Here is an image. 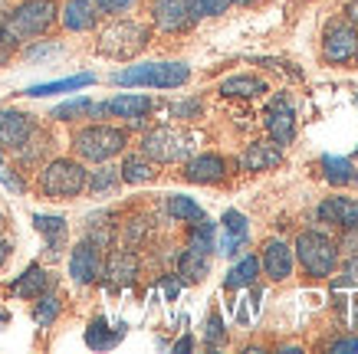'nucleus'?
Returning <instances> with one entry per match:
<instances>
[{"mask_svg":"<svg viewBox=\"0 0 358 354\" xmlns=\"http://www.w3.org/2000/svg\"><path fill=\"white\" fill-rule=\"evenodd\" d=\"M56 20H59V0H20L0 23V56L50 33Z\"/></svg>","mask_w":358,"mask_h":354,"instance_id":"obj_1","label":"nucleus"},{"mask_svg":"<svg viewBox=\"0 0 358 354\" xmlns=\"http://www.w3.org/2000/svg\"><path fill=\"white\" fill-rule=\"evenodd\" d=\"M293 256L299 259L303 272L309 276L313 282H322V279H332L338 269V246L336 239L322 230H306V233L296 236L293 243Z\"/></svg>","mask_w":358,"mask_h":354,"instance_id":"obj_2","label":"nucleus"},{"mask_svg":"<svg viewBox=\"0 0 358 354\" xmlns=\"http://www.w3.org/2000/svg\"><path fill=\"white\" fill-rule=\"evenodd\" d=\"M152 43V27L141 20H112L109 27L99 30V43L96 50L109 59H135L138 53H145Z\"/></svg>","mask_w":358,"mask_h":354,"instance_id":"obj_3","label":"nucleus"},{"mask_svg":"<svg viewBox=\"0 0 358 354\" xmlns=\"http://www.w3.org/2000/svg\"><path fill=\"white\" fill-rule=\"evenodd\" d=\"M125 148H129V131L119 128V125H86V128L73 131V151H76L79 161H112Z\"/></svg>","mask_w":358,"mask_h":354,"instance_id":"obj_4","label":"nucleus"},{"mask_svg":"<svg viewBox=\"0 0 358 354\" xmlns=\"http://www.w3.org/2000/svg\"><path fill=\"white\" fill-rule=\"evenodd\" d=\"M89 171L76 158H53L43 164V171L36 177V191L43 193L46 200H76L79 193L86 191Z\"/></svg>","mask_w":358,"mask_h":354,"instance_id":"obj_5","label":"nucleus"},{"mask_svg":"<svg viewBox=\"0 0 358 354\" xmlns=\"http://www.w3.org/2000/svg\"><path fill=\"white\" fill-rule=\"evenodd\" d=\"M191 79L187 63H138L112 73L115 86H145V89H181Z\"/></svg>","mask_w":358,"mask_h":354,"instance_id":"obj_6","label":"nucleus"},{"mask_svg":"<svg viewBox=\"0 0 358 354\" xmlns=\"http://www.w3.org/2000/svg\"><path fill=\"white\" fill-rule=\"evenodd\" d=\"M141 154L155 164H178L194 154V135H187L171 125H158L148 135H141Z\"/></svg>","mask_w":358,"mask_h":354,"instance_id":"obj_7","label":"nucleus"},{"mask_svg":"<svg viewBox=\"0 0 358 354\" xmlns=\"http://www.w3.org/2000/svg\"><path fill=\"white\" fill-rule=\"evenodd\" d=\"M358 56V27L348 17H332L322 30V59L332 66H348Z\"/></svg>","mask_w":358,"mask_h":354,"instance_id":"obj_8","label":"nucleus"},{"mask_svg":"<svg viewBox=\"0 0 358 354\" xmlns=\"http://www.w3.org/2000/svg\"><path fill=\"white\" fill-rule=\"evenodd\" d=\"M138 253L131 246H115L109 256L102 259V276L99 279L106 282V289H129L138 279Z\"/></svg>","mask_w":358,"mask_h":354,"instance_id":"obj_9","label":"nucleus"},{"mask_svg":"<svg viewBox=\"0 0 358 354\" xmlns=\"http://www.w3.org/2000/svg\"><path fill=\"white\" fill-rule=\"evenodd\" d=\"M263 128H266L270 141H276L280 148L293 145V138H296V108H293L289 98L282 96V92L266 102V112H263Z\"/></svg>","mask_w":358,"mask_h":354,"instance_id":"obj_10","label":"nucleus"},{"mask_svg":"<svg viewBox=\"0 0 358 354\" xmlns=\"http://www.w3.org/2000/svg\"><path fill=\"white\" fill-rule=\"evenodd\" d=\"M148 13H152L155 30L162 33H187L194 30L197 23V13L191 10L187 0H155L148 7Z\"/></svg>","mask_w":358,"mask_h":354,"instance_id":"obj_11","label":"nucleus"},{"mask_svg":"<svg viewBox=\"0 0 358 354\" xmlns=\"http://www.w3.org/2000/svg\"><path fill=\"white\" fill-rule=\"evenodd\" d=\"M69 276L79 286H92L102 276V246H96L89 236L83 243H76L73 253H69Z\"/></svg>","mask_w":358,"mask_h":354,"instance_id":"obj_12","label":"nucleus"},{"mask_svg":"<svg viewBox=\"0 0 358 354\" xmlns=\"http://www.w3.org/2000/svg\"><path fill=\"white\" fill-rule=\"evenodd\" d=\"M250 243V220L240 210H227L220 216V233H217V253L220 256H240V249Z\"/></svg>","mask_w":358,"mask_h":354,"instance_id":"obj_13","label":"nucleus"},{"mask_svg":"<svg viewBox=\"0 0 358 354\" xmlns=\"http://www.w3.org/2000/svg\"><path fill=\"white\" fill-rule=\"evenodd\" d=\"M293 266H296V256H293V246L282 243V239H266L260 249V272H266L273 282H286L293 276Z\"/></svg>","mask_w":358,"mask_h":354,"instance_id":"obj_14","label":"nucleus"},{"mask_svg":"<svg viewBox=\"0 0 358 354\" xmlns=\"http://www.w3.org/2000/svg\"><path fill=\"white\" fill-rule=\"evenodd\" d=\"M99 20H102V10H99L96 0H63L59 3V23L69 33L96 30Z\"/></svg>","mask_w":358,"mask_h":354,"instance_id":"obj_15","label":"nucleus"},{"mask_svg":"<svg viewBox=\"0 0 358 354\" xmlns=\"http://www.w3.org/2000/svg\"><path fill=\"white\" fill-rule=\"evenodd\" d=\"M36 128H40V125H36L33 115L17 112V108H3V112H0V148L17 151Z\"/></svg>","mask_w":358,"mask_h":354,"instance_id":"obj_16","label":"nucleus"},{"mask_svg":"<svg viewBox=\"0 0 358 354\" xmlns=\"http://www.w3.org/2000/svg\"><path fill=\"white\" fill-rule=\"evenodd\" d=\"M181 177L191 184H220L227 177V158H220V154H191L185 161Z\"/></svg>","mask_w":358,"mask_h":354,"instance_id":"obj_17","label":"nucleus"},{"mask_svg":"<svg viewBox=\"0 0 358 354\" xmlns=\"http://www.w3.org/2000/svg\"><path fill=\"white\" fill-rule=\"evenodd\" d=\"M152 105L155 102L148 96H115V98H109V102H96L92 118L112 115V118H125V121H131V118H145L148 112H152Z\"/></svg>","mask_w":358,"mask_h":354,"instance_id":"obj_18","label":"nucleus"},{"mask_svg":"<svg viewBox=\"0 0 358 354\" xmlns=\"http://www.w3.org/2000/svg\"><path fill=\"white\" fill-rule=\"evenodd\" d=\"M282 161V148L276 141H253L243 148L240 154V171H250V174H260V171H270L276 164Z\"/></svg>","mask_w":358,"mask_h":354,"instance_id":"obj_19","label":"nucleus"},{"mask_svg":"<svg viewBox=\"0 0 358 354\" xmlns=\"http://www.w3.org/2000/svg\"><path fill=\"white\" fill-rule=\"evenodd\" d=\"M33 230L46 239V256L59 259V253L66 249V233H69V223L66 216L56 214H33Z\"/></svg>","mask_w":358,"mask_h":354,"instance_id":"obj_20","label":"nucleus"},{"mask_svg":"<svg viewBox=\"0 0 358 354\" xmlns=\"http://www.w3.org/2000/svg\"><path fill=\"white\" fill-rule=\"evenodd\" d=\"M46 289H53V276H50L40 263H30V266L23 269L20 276L10 282V295L27 299V302H33L36 295H43Z\"/></svg>","mask_w":358,"mask_h":354,"instance_id":"obj_21","label":"nucleus"},{"mask_svg":"<svg viewBox=\"0 0 358 354\" xmlns=\"http://www.w3.org/2000/svg\"><path fill=\"white\" fill-rule=\"evenodd\" d=\"M315 216L322 223H336L342 230L358 226V200H352V197H326L319 204V210H315Z\"/></svg>","mask_w":358,"mask_h":354,"instance_id":"obj_22","label":"nucleus"},{"mask_svg":"<svg viewBox=\"0 0 358 354\" xmlns=\"http://www.w3.org/2000/svg\"><path fill=\"white\" fill-rule=\"evenodd\" d=\"M257 279H260V256L247 253V256H240L237 263L230 266L227 276H224V289L227 292L250 289V286H257Z\"/></svg>","mask_w":358,"mask_h":354,"instance_id":"obj_23","label":"nucleus"},{"mask_svg":"<svg viewBox=\"0 0 358 354\" xmlns=\"http://www.w3.org/2000/svg\"><path fill=\"white\" fill-rule=\"evenodd\" d=\"M319 174H322L332 187H358V171L348 158L322 154V158H319Z\"/></svg>","mask_w":358,"mask_h":354,"instance_id":"obj_24","label":"nucleus"},{"mask_svg":"<svg viewBox=\"0 0 358 354\" xmlns=\"http://www.w3.org/2000/svg\"><path fill=\"white\" fill-rule=\"evenodd\" d=\"M125 332H129V325L119 322L115 328H109V322L99 315V318H92L86 328V344L92 348V351H109V348H115V344L125 338Z\"/></svg>","mask_w":358,"mask_h":354,"instance_id":"obj_25","label":"nucleus"},{"mask_svg":"<svg viewBox=\"0 0 358 354\" xmlns=\"http://www.w3.org/2000/svg\"><path fill=\"white\" fill-rule=\"evenodd\" d=\"M207 272H210V253H201L194 246L181 249V256H178V279L197 286V282L207 279Z\"/></svg>","mask_w":358,"mask_h":354,"instance_id":"obj_26","label":"nucleus"},{"mask_svg":"<svg viewBox=\"0 0 358 354\" xmlns=\"http://www.w3.org/2000/svg\"><path fill=\"white\" fill-rule=\"evenodd\" d=\"M119 174H122V184H135L138 187V184H152L158 177V164L138 151V154H125Z\"/></svg>","mask_w":358,"mask_h":354,"instance_id":"obj_27","label":"nucleus"},{"mask_svg":"<svg viewBox=\"0 0 358 354\" xmlns=\"http://www.w3.org/2000/svg\"><path fill=\"white\" fill-rule=\"evenodd\" d=\"M119 184H122L119 168H112L109 161H102V164L96 168V171H89V177H86V191L92 193V197H109V193L119 191Z\"/></svg>","mask_w":358,"mask_h":354,"instance_id":"obj_28","label":"nucleus"},{"mask_svg":"<svg viewBox=\"0 0 358 354\" xmlns=\"http://www.w3.org/2000/svg\"><path fill=\"white\" fill-rule=\"evenodd\" d=\"M96 82L92 73H83V75H69V79H56V82H40V86H30L23 96L30 98H43V96H56V92H76V89H86Z\"/></svg>","mask_w":358,"mask_h":354,"instance_id":"obj_29","label":"nucleus"},{"mask_svg":"<svg viewBox=\"0 0 358 354\" xmlns=\"http://www.w3.org/2000/svg\"><path fill=\"white\" fill-rule=\"evenodd\" d=\"M217 92L224 98H253L260 92H266V82L257 79V75H230V79H224L217 86Z\"/></svg>","mask_w":358,"mask_h":354,"instance_id":"obj_30","label":"nucleus"},{"mask_svg":"<svg viewBox=\"0 0 358 354\" xmlns=\"http://www.w3.org/2000/svg\"><path fill=\"white\" fill-rule=\"evenodd\" d=\"M46 151H50V135L36 128V131L30 135V138L23 141L20 148L13 151V158L20 161V168H36V164H40V161L46 158Z\"/></svg>","mask_w":358,"mask_h":354,"instance_id":"obj_31","label":"nucleus"},{"mask_svg":"<svg viewBox=\"0 0 358 354\" xmlns=\"http://www.w3.org/2000/svg\"><path fill=\"white\" fill-rule=\"evenodd\" d=\"M164 210H168V216L178 220V223H197V220L204 216V207L197 204V200H191V197H185V193H171V197L164 200Z\"/></svg>","mask_w":358,"mask_h":354,"instance_id":"obj_32","label":"nucleus"},{"mask_svg":"<svg viewBox=\"0 0 358 354\" xmlns=\"http://www.w3.org/2000/svg\"><path fill=\"white\" fill-rule=\"evenodd\" d=\"M36 305H33V322L40 325V328H50V325L59 318V311H63V299H59V292L56 289H46L43 295H36Z\"/></svg>","mask_w":358,"mask_h":354,"instance_id":"obj_33","label":"nucleus"},{"mask_svg":"<svg viewBox=\"0 0 358 354\" xmlns=\"http://www.w3.org/2000/svg\"><path fill=\"white\" fill-rule=\"evenodd\" d=\"M187 246L201 249V253H214L217 249V223L201 216L197 223H191V233H187Z\"/></svg>","mask_w":358,"mask_h":354,"instance_id":"obj_34","label":"nucleus"},{"mask_svg":"<svg viewBox=\"0 0 358 354\" xmlns=\"http://www.w3.org/2000/svg\"><path fill=\"white\" fill-rule=\"evenodd\" d=\"M92 112H96L92 98H69L63 105H56L50 112V118H56V121H79V118H92Z\"/></svg>","mask_w":358,"mask_h":354,"instance_id":"obj_35","label":"nucleus"},{"mask_svg":"<svg viewBox=\"0 0 358 354\" xmlns=\"http://www.w3.org/2000/svg\"><path fill=\"white\" fill-rule=\"evenodd\" d=\"M204 344L207 348H220V344H227V328H224V318H220V311L214 309L207 315L204 322Z\"/></svg>","mask_w":358,"mask_h":354,"instance_id":"obj_36","label":"nucleus"},{"mask_svg":"<svg viewBox=\"0 0 358 354\" xmlns=\"http://www.w3.org/2000/svg\"><path fill=\"white\" fill-rule=\"evenodd\" d=\"M187 3H191V10H194L197 20H201V17H224L234 0H187Z\"/></svg>","mask_w":358,"mask_h":354,"instance_id":"obj_37","label":"nucleus"},{"mask_svg":"<svg viewBox=\"0 0 358 354\" xmlns=\"http://www.w3.org/2000/svg\"><path fill=\"white\" fill-rule=\"evenodd\" d=\"M345 286L358 289V256H345V266L338 272V279H332V289H345Z\"/></svg>","mask_w":358,"mask_h":354,"instance_id":"obj_38","label":"nucleus"},{"mask_svg":"<svg viewBox=\"0 0 358 354\" xmlns=\"http://www.w3.org/2000/svg\"><path fill=\"white\" fill-rule=\"evenodd\" d=\"M338 256H358V226H348L342 230V236L336 239Z\"/></svg>","mask_w":358,"mask_h":354,"instance_id":"obj_39","label":"nucleus"},{"mask_svg":"<svg viewBox=\"0 0 358 354\" xmlns=\"http://www.w3.org/2000/svg\"><path fill=\"white\" fill-rule=\"evenodd\" d=\"M201 98H185V102H171V118H197L201 115Z\"/></svg>","mask_w":358,"mask_h":354,"instance_id":"obj_40","label":"nucleus"},{"mask_svg":"<svg viewBox=\"0 0 358 354\" xmlns=\"http://www.w3.org/2000/svg\"><path fill=\"white\" fill-rule=\"evenodd\" d=\"M145 236H148V220H129L125 223V243L129 246H141Z\"/></svg>","mask_w":358,"mask_h":354,"instance_id":"obj_41","label":"nucleus"},{"mask_svg":"<svg viewBox=\"0 0 358 354\" xmlns=\"http://www.w3.org/2000/svg\"><path fill=\"white\" fill-rule=\"evenodd\" d=\"M63 53V46L59 43H33L27 46V59H50V56H59Z\"/></svg>","mask_w":358,"mask_h":354,"instance_id":"obj_42","label":"nucleus"},{"mask_svg":"<svg viewBox=\"0 0 358 354\" xmlns=\"http://www.w3.org/2000/svg\"><path fill=\"white\" fill-rule=\"evenodd\" d=\"M99 3V10H102V17L109 13V17H119V13H125V10H131L138 0H96Z\"/></svg>","mask_w":358,"mask_h":354,"instance_id":"obj_43","label":"nucleus"},{"mask_svg":"<svg viewBox=\"0 0 358 354\" xmlns=\"http://www.w3.org/2000/svg\"><path fill=\"white\" fill-rule=\"evenodd\" d=\"M0 184H3L7 191H13V193H23V191H27V184L20 181V174L10 171V168H3V164H0Z\"/></svg>","mask_w":358,"mask_h":354,"instance_id":"obj_44","label":"nucleus"},{"mask_svg":"<svg viewBox=\"0 0 358 354\" xmlns=\"http://www.w3.org/2000/svg\"><path fill=\"white\" fill-rule=\"evenodd\" d=\"M326 351H332V354H338V351H358V334H348V338H336V341H329Z\"/></svg>","mask_w":358,"mask_h":354,"instance_id":"obj_45","label":"nucleus"},{"mask_svg":"<svg viewBox=\"0 0 358 354\" xmlns=\"http://www.w3.org/2000/svg\"><path fill=\"white\" fill-rule=\"evenodd\" d=\"M162 289H164V299L174 302L178 292H181V279H178V276H162Z\"/></svg>","mask_w":358,"mask_h":354,"instance_id":"obj_46","label":"nucleus"},{"mask_svg":"<svg viewBox=\"0 0 358 354\" xmlns=\"http://www.w3.org/2000/svg\"><path fill=\"white\" fill-rule=\"evenodd\" d=\"M10 253H13L10 236H3V233H0V269L7 266V259H10Z\"/></svg>","mask_w":358,"mask_h":354,"instance_id":"obj_47","label":"nucleus"},{"mask_svg":"<svg viewBox=\"0 0 358 354\" xmlns=\"http://www.w3.org/2000/svg\"><path fill=\"white\" fill-rule=\"evenodd\" d=\"M191 348H194V338H191V334H185V338H181V341L174 344L171 351H178V354H185V351H191Z\"/></svg>","mask_w":358,"mask_h":354,"instance_id":"obj_48","label":"nucleus"},{"mask_svg":"<svg viewBox=\"0 0 358 354\" xmlns=\"http://www.w3.org/2000/svg\"><path fill=\"white\" fill-rule=\"evenodd\" d=\"M345 17L358 27V0H348V3H345Z\"/></svg>","mask_w":358,"mask_h":354,"instance_id":"obj_49","label":"nucleus"},{"mask_svg":"<svg viewBox=\"0 0 358 354\" xmlns=\"http://www.w3.org/2000/svg\"><path fill=\"white\" fill-rule=\"evenodd\" d=\"M352 325H355V328H358V299L352 302Z\"/></svg>","mask_w":358,"mask_h":354,"instance_id":"obj_50","label":"nucleus"},{"mask_svg":"<svg viewBox=\"0 0 358 354\" xmlns=\"http://www.w3.org/2000/svg\"><path fill=\"white\" fill-rule=\"evenodd\" d=\"M7 322H10V315H7V311L0 309V328H3V325H7Z\"/></svg>","mask_w":358,"mask_h":354,"instance_id":"obj_51","label":"nucleus"},{"mask_svg":"<svg viewBox=\"0 0 358 354\" xmlns=\"http://www.w3.org/2000/svg\"><path fill=\"white\" fill-rule=\"evenodd\" d=\"M234 3H240V7H253V3H260V0H234Z\"/></svg>","mask_w":358,"mask_h":354,"instance_id":"obj_52","label":"nucleus"},{"mask_svg":"<svg viewBox=\"0 0 358 354\" xmlns=\"http://www.w3.org/2000/svg\"><path fill=\"white\" fill-rule=\"evenodd\" d=\"M0 164H3V148H0Z\"/></svg>","mask_w":358,"mask_h":354,"instance_id":"obj_53","label":"nucleus"},{"mask_svg":"<svg viewBox=\"0 0 358 354\" xmlns=\"http://www.w3.org/2000/svg\"><path fill=\"white\" fill-rule=\"evenodd\" d=\"M0 223H3V214H0Z\"/></svg>","mask_w":358,"mask_h":354,"instance_id":"obj_54","label":"nucleus"}]
</instances>
